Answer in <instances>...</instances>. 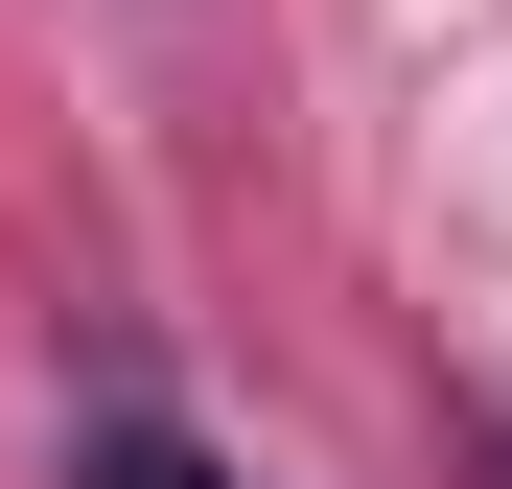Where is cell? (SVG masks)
Returning <instances> with one entry per match:
<instances>
[{"label":"cell","mask_w":512,"mask_h":489,"mask_svg":"<svg viewBox=\"0 0 512 489\" xmlns=\"http://www.w3.org/2000/svg\"><path fill=\"white\" fill-rule=\"evenodd\" d=\"M94 489H233L210 443H163V420H94Z\"/></svg>","instance_id":"obj_1"}]
</instances>
